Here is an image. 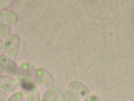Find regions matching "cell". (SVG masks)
Instances as JSON below:
<instances>
[{
  "mask_svg": "<svg viewBox=\"0 0 134 101\" xmlns=\"http://www.w3.org/2000/svg\"><path fill=\"white\" fill-rule=\"evenodd\" d=\"M20 46L19 36L17 34L12 33L3 40V54L13 59L19 53Z\"/></svg>",
  "mask_w": 134,
  "mask_h": 101,
  "instance_id": "cell-1",
  "label": "cell"
},
{
  "mask_svg": "<svg viewBox=\"0 0 134 101\" xmlns=\"http://www.w3.org/2000/svg\"><path fill=\"white\" fill-rule=\"evenodd\" d=\"M35 68L34 64L30 61L22 62L18 68L16 79L21 86L32 81Z\"/></svg>",
  "mask_w": 134,
  "mask_h": 101,
  "instance_id": "cell-2",
  "label": "cell"
},
{
  "mask_svg": "<svg viewBox=\"0 0 134 101\" xmlns=\"http://www.w3.org/2000/svg\"><path fill=\"white\" fill-rule=\"evenodd\" d=\"M33 78L35 82L42 88L47 89L54 86L55 81L54 76L44 68H35Z\"/></svg>",
  "mask_w": 134,
  "mask_h": 101,
  "instance_id": "cell-3",
  "label": "cell"
},
{
  "mask_svg": "<svg viewBox=\"0 0 134 101\" xmlns=\"http://www.w3.org/2000/svg\"><path fill=\"white\" fill-rule=\"evenodd\" d=\"M18 68L13 59L5 54H0V70L4 74L14 77L16 76Z\"/></svg>",
  "mask_w": 134,
  "mask_h": 101,
  "instance_id": "cell-4",
  "label": "cell"
},
{
  "mask_svg": "<svg viewBox=\"0 0 134 101\" xmlns=\"http://www.w3.org/2000/svg\"><path fill=\"white\" fill-rule=\"evenodd\" d=\"M19 84L17 79L5 74L0 75V90L6 94H13L17 91Z\"/></svg>",
  "mask_w": 134,
  "mask_h": 101,
  "instance_id": "cell-5",
  "label": "cell"
},
{
  "mask_svg": "<svg viewBox=\"0 0 134 101\" xmlns=\"http://www.w3.org/2000/svg\"><path fill=\"white\" fill-rule=\"evenodd\" d=\"M26 101H41V95L35 81H31L21 86Z\"/></svg>",
  "mask_w": 134,
  "mask_h": 101,
  "instance_id": "cell-6",
  "label": "cell"
},
{
  "mask_svg": "<svg viewBox=\"0 0 134 101\" xmlns=\"http://www.w3.org/2000/svg\"><path fill=\"white\" fill-rule=\"evenodd\" d=\"M18 21V16L13 11L9 9L0 10V23L12 27L17 24Z\"/></svg>",
  "mask_w": 134,
  "mask_h": 101,
  "instance_id": "cell-7",
  "label": "cell"
},
{
  "mask_svg": "<svg viewBox=\"0 0 134 101\" xmlns=\"http://www.w3.org/2000/svg\"><path fill=\"white\" fill-rule=\"evenodd\" d=\"M69 91L77 97L81 99L86 98L89 94V90L82 83L78 81H73L68 85Z\"/></svg>",
  "mask_w": 134,
  "mask_h": 101,
  "instance_id": "cell-8",
  "label": "cell"
},
{
  "mask_svg": "<svg viewBox=\"0 0 134 101\" xmlns=\"http://www.w3.org/2000/svg\"><path fill=\"white\" fill-rule=\"evenodd\" d=\"M61 92L58 87L48 88L43 93L41 101H58L60 99Z\"/></svg>",
  "mask_w": 134,
  "mask_h": 101,
  "instance_id": "cell-9",
  "label": "cell"
},
{
  "mask_svg": "<svg viewBox=\"0 0 134 101\" xmlns=\"http://www.w3.org/2000/svg\"><path fill=\"white\" fill-rule=\"evenodd\" d=\"M60 99L61 101H80L78 97L67 89L61 92Z\"/></svg>",
  "mask_w": 134,
  "mask_h": 101,
  "instance_id": "cell-10",
  "label": "cell"
},
{
  "mask_svg": "<svg viewBox=\"0 0 134 101\" xmlns=\"http://www.w3.org/2000/svg\"><path fill=\"white\" fill-rule=\"evenodd\" d=\"M11 34V27L0 23V40H4Z\"/></svg>",
  "mask_w": 134,
  "mask_h": 101,
  "instance_id": "cell-11",
  "label": "cell"
},
{
  "mask_svg": "<svg viewBox=\"0 0 134 101\" xmlns=\"http://www.w3.org/2000/svg\"><path fill=\"white\" fill-rule=\"evenodd\" d=\"M6 101H25V97L23 93L16 92L11 94Z\"/></svg>",
  "mask_w": 134,
  "mask_h": 101,
  "instance_id": "cell-12",
  "label": "cell"
},
{
  "mask_svg": "<svg viewBox=\"0 0 134 101\" xmlns=\"http://www.w3.org/2000/svg\"><path fill=\"white\" fill-rule=\"evenodd\" d=\"M14 3L13 0H0V10L8 9Z\"/></svg>",
  "mask_w": 134,
  "mask_h": 101,
  "instance_id": "cell-13",
  "label": "cell"
},
{
  "mask_svg": "<svg viewBox=\"0 0 134 101\" xmlns=\"http://www.w3.org/2000/svg\"><path fill=\"white\" fill-rule=\"evenodd\" d=\"M7 99V94L0 90V101H6Z\"/></svg>",
  "mask_w": 134,
  "mask_h": 101,
  "instance_id": "cell-14",
  "label": "cell"
},
{
  "mask_svg": "<svg viewBox=\"0 0 134 101\" xmlns=\"http://www.w3.org/2000/svg\"><path fill=\"white\" fill-rule=\"evenodd\" d=\"M84 101H99V99L96 95H91Z\"/></svg>",
  "mask_w": 134,
  "mask_h": 101,
  "instance_id": "cell-15",
  "label": "cell"
},
{
  "mask_svg": "<svg viewBox=\"0 0 134 101\" xmlns=\"http://www.w3.org/2000/svg\"><path fill=\"white\" fill-rule=\"evenodd\" d=\"M4 46H3V40H0V54H3Z\"/></svg>",
  "mask_w": 134,
  "mask_h": 101,
  "instance_id": "cell-16",
  "label": "cell"
},
{
  "mask_svg": "<svg viewBox=\"0 0 134 101\" xmlns=\"http://www.w3.org/2000/svg\"><path fill=\"white\" fill-rule=\"evenodd\" d=\"M0 71H1V70H0ZM0 75H1V74H0Z\"/></svg>",
  "mask_w": 134,
  "mask_h": 101,
  "instance_id": "cell-17",
  "label": "cell"
}]
</instances>
